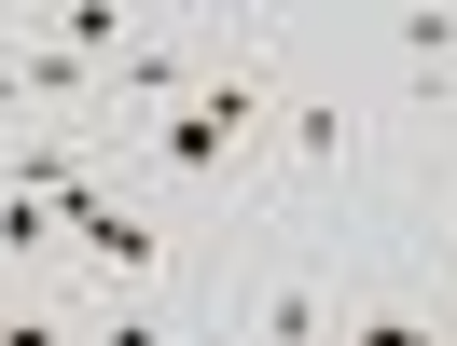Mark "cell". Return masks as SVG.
<instances>
[{
	"label": "cell",
	"instance_id": "4",
	"mask_svg": "<svg viewBox=\"0 0 457 346\" xmlns=\"http://www.w3.org/2000/svg\"><path fill=\"white\" fill-rule=\"evenodd\" d=\"M250 346H333L319 277H263V291H250Z\"/></svg>",
	"mask_w": 457,
	"mask_h": 346
},
{
	"label": "cell",
	"instance_id": "7",
	"mask_svg": "<svg viewBox=\"0 0 457 346\" xmlns=\"http://www.w3.org/2000/svg\"><path fill=\"white\" fill-rule=\"evenodd\" d=\"M346 346H457L444 318H402V305H374V318H346Z\"/></svg>",
	"mask_w": 457,
	"mask_h": 346
},
{
	"label": "cell",
	"instance_id": "5",
	"mask_svg": "<svg viewBox=\"0 0 457 346\" xmlns=\"http://www.w3.org/2000/svg\"><path fill=\"white\" fill-rule=\"evenodd\" d=\"M42 250H70V208L56 194H0V263H42Z\"/></svg>",
	"mask_w": 457,
	"mask_h": 346
},
{
	"label": "cell",
	"instance_id": "2",
	"mask_svg": "<svg viewBox=\"0 0 457 346\" xmlns=\"http://www.w3.org/2000/svg\"><path fill=\"white\" fill-rule=\"evenodd\" d=\"M70 250H84L97 291H139L153 263H167V222H153V208H125V194H70Z\"/></svg>",
	"mask_w": 457,
	"mask_h": 346
},
{
	"label": "cell",
	"instance_id": "1",
	"mask_svg": "<svg viewBox=\"0 0 457 346\" xmlns=\"http://www.w3.org/2000/svg\"><path fill=\"white\" fill-rule=\"evenodd\" d=\"M250 139H263V70L236 56V70H208V84L180 97L167 125H153V167H180V180H222Z\"/></svg>",
	"mask_w": 457,
	"mask_h": 346
},
{
	"label": "cell",
	"instance_id": "8",
	"mask_svg": "<svg viewBox=\"0 0 457 346\" xmlns=\"http://www.w3.org/2000/svg\"><path fill=\"white\" fill-rule=\"evenodd\" d=\"M0 346H84V333H70L56 305H0Z\"/></svg>",
	"mask_w": 457,
	"mask_h": 346
},
{
	"label": "cell",
	"instance_id": "9",
	"mask_svg": "<svg viewBox=\"0 0 457 346\" xmlns=\"http://www.w3.org/2000/svg\"><path fill=\"white\" fill-rule=\"evenodd\" d=\"M444 263H457V208H444Z\"/></svg>",
	"mask_w": 457,
	"mask_h": 346
},
{
	"label": "cell",
	"instance_id": "6",
	"mask_svg": "<svg viewBox=\"0 0 457 346\" xmlns=\"http://www.w3.org/2000/svg\"><path fill=\"white\" fill-rule=\"evenodd\" d=\"M84 346H180V318H167V305H139V291H112V318H97Z\"/></svg>",
	"mask_w": 457,
	"mask_h": 346
},
{
	"label": "cell",
	"instance_id": "3",
	"mask_svg": "<svg viewBox=\"0 0 457 346\" xmlns=\"http://www.w3.org/2000/svg\"><path fill=\"white\" fill-rule=\"evenodd\" d=\"M278 152H291L305 194H333V180L361 167V111H346V97H291V111H278Z\"/></svg>",
	"mask_w": 457,
	"mask_h": 346
}]
</instances>
